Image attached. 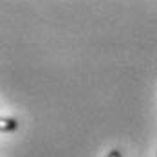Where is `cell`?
<instances>
[{
  "instance_id": "6da1fadb",
  "label": "cell",
  "mask_w": 157,
  "mask_h": 157,
  "mask_svg": "<svg viewBox=\"0 0 157 157\" xmlns=\"http://www.w3.org/2000/svg\"><path fill=\"white\" fill-rule=\"evenodd\" d=\"M18 128V121L13 117H0V132L6 134V132H13Z\"/></svg>"
},
{
  "instance_id": "7a4b0ae2",
  "label": "cell",
  "mask_w": 157,
  "mask_h": 157,
  "mask_svg": "<svg viewBox=\"0 0 157 157\" xmlns=\"http://www.w3.org/2000/svg\"><path fill=\"white\" fill-rule=\"evenodd\" d=\"M107 157H121V152H119V150H112Z\"/></svg>"
}]
</instances>
